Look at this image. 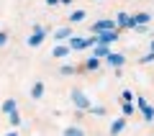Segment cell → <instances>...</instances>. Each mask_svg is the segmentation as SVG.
<instances>
[{
	"label": "cell",
	"mask_w": 154,
	"mask_h": 136,
	"mask_svg": "<svg viewBox=\"0 0 154 136\" xmlns=\"http://www.w3.org/2000/svg\"><path fill=\"white\" fill-rule=\"evenodd\" d=\"M13 108H16V100H8V103H5V108H3V110H5V113H11Z\"/></svg>",
	"instance_id": "6da1fadb"
},
{
	"label": "cell",
	"mask_w": 154,
	"mask_h": 136,
	"mask_svg": "<svg viewBox=\"0 0 154 136\" xmlns=\"http://www.w3.org/2000/svg\"><path fill=\"white\" fill-rule=\"evenodd\" d=\"M41 39H44V33H41V36H38V33H36V36H33V39H31V41H28V44H31V46H36V44H41Z\"/></svg>",
	"instance_id": "7a4b0ae2"
},
{
	"label": "cell",
	"mask_w": 154,
	"mask_h": 136,
	"mask_svg": "<svg viewBox=\"0 0 154 136\" xmlns=\"http://www.w3.org/2000/svg\"><path fill=\"white\" fill-rule=\"evenodd\" d=\"M67 136H82L80 131H67Z\"/></svg>",
	"instance_id": "3957f363"
},
{
	"label": "cell",
	"mask_w": 154,
	"mask_h": 136,
	"mask_svg": "<svg viewBox=\"0 0 154 136\" xmlns=\"http://www.w3.org/2000/svg\"><path fill=\"white\" fill-rule=\"evenodd\" d=\"M0 44H5V33H0Z\"/></svg>",
	"instance_id": "277c9868"
},
{
	"label": "cell",
	"mask_w": 154,
	"mask_h": 136,
	"mask_svg": "<svg viewBox=\"0 0 154 136\" xmlns=\"http://www.w3.org/2000/svg\"><path fill=\"white\" fill-rule=\"evenodd\" d=\"M8 136H16V134H8Z\"/></svg>",
	"instance_id": "5b68a950"
}]
</instances>
